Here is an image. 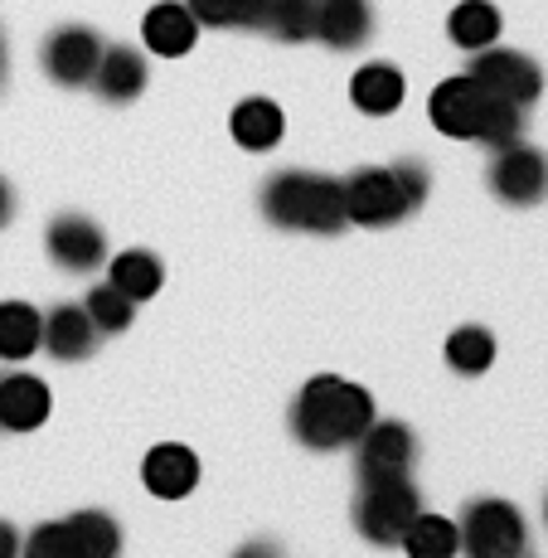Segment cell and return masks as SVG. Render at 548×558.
<instances>
[{"label":"cell","instance_id":"f546056e","mask_svg":"<svg viewBox=\"0 0 548 558\" xmlns=\"http://www.w3.org/2000/svg\"><path fill=\"white\" fill-rule=\"evenodd\" d=\"M20 549H25V539L15 534V524L10 520H0V558H15Z\"/></svg>","mask_w":548,"mask_h":558},{"label":"cell","instance_id":"44dd1931","mask_svg":"<svg viewBox=\"0 0 548 558\" xmlns=\"http://www.w3.org/2000/svg\"><path fill=\"white\" fill-rule=\"evenodd\" d=\"M45 345V316L29 302H0V364H25Z\"/></svg>","mask_w":548,"mask_h":558},{"label":"cell","instance_id":"5b68a950","mask_svg":"<svg viewBox=\"0 0 548 558\" xmlns=\"http://www.w3.org/2000/svg\"><path fill=\"white\" fill-rule=\"evenodd\" d=\"M117 549H122V530H117L112 514L78 510V514L39 524L20 554H29V558H112Z\"/></svg>","mask_w":548,"mask_h":558},{"label":"cell","instance_id":"d4e9b609","mask_svg":"<svg viewBox=\"0 0 548 558\" xmlns=\"http://www.w3.org/2000/svg\"><path fill=\"white\" fill-rule=\"evenodd\" d=\"M442 360L451 364V374L476 379V374H486L496 364V336L486 326H456L442 345Z\"/></svg>","mask_w":548,"mask_h":558},{"label":"cell","instance_id":"ba28073f","mask_svg":"<svg viewBox=\"0 0 548 558\" xmlns=\"http://www.w3.org/2000/svg\"><path fill=\"white\" fill-rule=\"evenodd\" d=\"M486 180H490V195L500 204H510V209H534V204L548 199V156L520 136V142L490 151Z\"/></svg>","mask_w":548,"mask_h":558},{"label":"cell","instance_id":"4dcf8cb0","mask_svg":"<svg viewBox=\"0 0 548 558\" xmlns=\"http://www.w3.org/2000/svg\"><path fill=\"white\" fill-rule=\"evenodd\" d=\"M10 219H15V190H10L5 180H0V229H5Z\"/></svg>","mask_w":548,"mask_h":558},{"label":"cell","instance_id":"52a82bcc","mask_svg":"<svg viewBox=\"0 0 548 558\" xmlns=\"http://www.w3.org/2000/svg\"><path fill=\"white\" fill-rule=\"evenodd\" d=\"M456 530H461V549L471 558H520L529 549V524H524L520 506H510L500 496L466 500Z\"/></svg>","mask_w":548,"mask_h":558},{"label":"cell","instance_id":"83f0119b","mask_svg":"<svg viewBox=\"0 0 548 558\" xmlns=\"http://www.w3.org/2000/svg\"><path fill=\"white\" fill-rule=\"evenodd\" d=\"M185 10L199 20V29H233L239 25V0H185Z\"/></svg>","mask_w":548,"mask_h":558},{"label":"cell","instance_id":"ffe728a7","mask_svg":"<svg viewBox=\"0 0 548 558\" xmlns=\"http://www.w3.org/2000/svg\"><path fill=\"white\" fill-rule=\"evenodd\" d=\"M229 136L243 146V151L263 156L287 136V112L272 98H243L229 112Z\"/></svg>","mask_w":548,"mask_h":558},{"label":"cell","instance_id":"7402d4cb","mask_svg":"<svg viewBox=\"0 0 548 558\" xmlns=\"http://www.w3.org/2000/svg\"><path fill=\"white\" fill-rule=\"evenodd\" d=\"M500 29H504V20L490 0H461L447 15V39L461 53H480V49L500 45Z\"/></svg>","mask_w":548,"mask_h":558},{"label":"cell","instance_id":"603a6c76","mask_svg":"<svg viewBox=\"0 0 548 558\" xmlns=\"http://www.w3.org/2000/svg\"><path fill=\"white\" fill-rule=\"evenodd\" d=\"M107 282L122 287V292L142 306L166 287V267H160V257L150 248H122L112 263H107Z\"/></svg>","mask_w":548,"mask_h":558},{"label":"cell","instance_id":"8fae6325","mask_svg":"<svg viewBox=\"0 0 548 558\" xmlns=\"http://www.w3.org/2000/svg\"><path fill=\"white\" fill-rule=\"evenodd\" d=\"M98 59H102V39H98V29H88V25H59L53 35H45V45H39V69H45V78L59 83V88H88Z\"/></svg>","mask_w":548,"mask_h":558},{"label":"cell","instance_id":"3957f363","mask_svg":"<svg viewBox=\"0 0 548 558\" xmlns=\"http://www.w3.org/2000/svg\"><path fill=\"white\" fill-rule=\"evenodd\" d=\"M340 185H345L350 223H360V229H393L413 209H423L433 180H427L423 160H393V166H360Z\"/></svg>","mask_w":548,"mask_h":558},{"label":"cell","instance_id":"8992f818","mask_svg":"<svg viewBox=\"0 0 548 558\" xmlns=\"http://www.w3.org/2000/svg\"><path fill=\"white\" fill-rule=\"evenodd\" d=\"M423 496H417L413 476H393V481H364L354 496V530L379 549H399L403 530L417 520Z\"/></svg>","mask_w":548,"mask_h":558},{"label":"cell","instance_id":"d6986e66","mask_svg":"<svg viewBox=\"0 0 548 558\" xmlns=\"http://www.w3.org/2000/svg\"><path fill=\"white\" fill-rule=\"evenodd\" d=\"M407 98V78H403V69H393V63H383V59H374V63H364V69H354V78H350V102H354V112H364V117H393L403 107Z\"/></svg>","mask_w":548,"mask_h":558},{"label":"cell","instance_id":"277c9868","mask_svg":"<svg viewBox=\"0 0 548 558\" xmlns=\"http://www.w3.org/2000/svg\"><path fill=\"white\" fill-rule=\"evenodd\" d=\"M263 219L277 229L292 233H330L345 229V185L336 175H320V170H282L263 185Z\"/></svg>","mask_w":548,"mask_h":558},{"label":"cell","instance_id":"4fadbf2b","mask_svg":"<svg viewBox=\"0 0 548 558\" xmlns=\"http://www.w3.org/2000/svg\"><path fill=\"white\" fill-rule=\"evenodd\" d=\"M45 248L63 272L83 277V272H98L107 263V233L93 219H83V214H59L45 233Z\"/></svg>","mask_w":548,"mask_h":558},{"label":"cell","instance_id":"9a60e30c","mask_svg":"<svg viewBox=\"0 0 548 558\" xmlns=\"http://www.w3.org/2000/svg\"><path fill=\"white\" fill-rule=\"evenodd\" d=\"M142 481L156 500H185L199 486V457L185 442H160L142 457Z\"/></svg>","mask_w":548,"mask_h":558},{"label":"cell","instance_id":"7c38bea8","mask_svg":"<svg viewBox=\"0 0 548 558\" xmlns=\"http://www.w3.org/2000/svg\"><path fill=\"white\" fill-rule=\"evenodd\" d=\"M53 413V393L39 374L0 369V433H39Z\"/></svg>","mask_w":548,"mask_h":558},{"label":"cell","instance_id":"1f68e13d","mask_svg":"<svg viewBox=\"0 0 548 558\" xmlns=\"http://www.w3.org/2000/svg\"><path fill=\"white\" fill-rule=\"evenodd\" d=\"M5 78H10V39L0 29V93H5Z\"/></svg>","mask_w":548,"mask_h":558},{"label":"cell","instance_id":"ac0fdd59","mask_svg":"<svg viewBox=\"0 0 548 558\" xmlns=\"http://www.w3.org/2000/svg\"><path fill=\"white\" fill-rule=\"evenodd\" d=\"M199 39V20L185 10V0H160V5L146 10L142 20V45L146 53H160V59H180L190 53Z\"/></svg>","mask_w":548,"mask_h":558},{"label":"cell","instance_id":"2e32d148","mask_svg":"<svg viewBox=\"0 0 548 558\" xmlns=\"http://www.w3.org/2000/svg\"><path fill=\"white\" fill-rule=\"evenodd\" d=\"M316 39L336 53H354L374 39L369 0H316Z\"/></svg>","mask_w":548,"mask_h":558},{"label":"cell","instance_id":"e0dca14e","mask_svg":"<svg viewBox=\"0 0 548 558\" xmlns=\"http://www.w3.org/2000/svg\"><path fill=\"white\" fill-rule=\"evenodd\" d=\"M146 78H150V69H146V53L142 49L102 45V59H98V69H93L88 88L98 93L102 102H132V98H142V93H146Z\"/></svg>","mask_w":548,"mask_h":558},{"label":"cell","instance_id":"5bb4252c","mask_svg":"<svg viewBox=\"0 0 548 558\" xmlns=\"http://www.w3.org/2000/svg\"><path fill=\"white\" fill-rule=\"evenodd\" d=\"M102 330L93 326V316L83 311V302H59L53 311H45V355H53L59 364H83L98 350Z\"/></svg>","mask_w":548,"mask_h":558},{"label":"cell","instance_id":"9c48e42d","mask_svg":"<svg viewBox=\"0 0 548 558\" xmlns=\"http://www.w3.org/2000/svg\"><path fill=\"white\" fill-rule=\"evenodd\" d=\"M417 466V433L407 423L393 417H374L364 427V437L354 442V476L364 481H393V476H413Z\"/></svg>","mask_w":548,"mask_h":558},{"label":"cell","instance_id":"484cf974","mask_svg":"<svg viewBox=\"0 0 548 558\" xmlns=\"http://www.w3.org/2000/svg\"><path fill=\"white\" fill-rule=\"evenodd\" d=\"M263 29L282 45H306L316 39V0H272Z\"/></svg>","mask_w":548,"mask_h":558},{"label":"cell","instance_id":"cb8c5ba5","mask_svg":"<svg viewBox=\"0 0 548 558\" xmlns=\"http://www.w3.org/2000/svg\"><path fill=\"white\" fill-rule=\"evenodd\" d=\"M399 549L407 558H451L461 549V530H456V520H447V514L417 510V520L403 530Z\"/></svg>","mask_w":548,"mask_h":558},{"label":"cell","instance_id":"4316f807","mask_svg":"<svg viewBox=\"0 0 548 558\" xmlns=\"http://www.w3.org/2000/svg\"><path fill=\"white\" fill-rule=\"evenodd\" d=\"M83 311L93 316V326H98L102 336H122V330L136 320V302L122 292V287H112V282L93 287V292L83 296Z\"/></svg>","mask_w":548,"mask_h":558},{"label":"cell","instance_id":"7a4b0ae2","mask_svg":"<svg viewBox=\"0 0 548 558\" xmlns=\"http://www.w3.org/2000/svg\"><path fill=\"white\" fill-rule=\"evenodd\" d=\"M427 117L451 142H480L490 151L524 136V107L486 93L471 73H451V78L437 83L433 98H427Z\"/></svg>","mask_w":548,"mask_h":558},{"label":"cell","instance_id":"6da1fadb","mask_svg":"<svg viewBox=\"0 0 548 558\" xmlns=\"http://www.w3.org/2000/svg\"><path fill=\"white\" fill-rule=\"evenodd\" d=\"M374 393L340 374H316L292 399V437L310 452H345L374 423Z\"/></svg>","mask_w":548,"mask_h":558},{"label":"cell","instance_id":"d6a6232c","mask_svg":"<svg viewBox=\"0 0 548 558\" xmlns=\"http://www.w3.org/2000/svg\"><path fill=\"white\" fill-rule=\"evenodd\" d=\"M544 520H548V496H544Z\"/></svg>","mask_w":548,"mask_h":558},{"label":"cell","instance_id":"f1b7e54d","mask_svg":"<svg viewBox=\"0 0 548 558\" xmlns=\"http://www.w3.org/2000/svg\"><path fill=\"white\" fill-rule=\"evenodd\" d=\"M267 5H272V0H239V25L243 29H263V20H267Z\"/></svg>","mask_w":548,"mask_h":558},{"label":"cell","instance_id":"30bf717a","mask_svg":"<svg viewBox=\"0 0 548 558\" xmlns=\"http://www.w3.org/2000/svg\"><path fill=\"white\" fill-rule=\"evenodd\" d=\"M466 73L486 93H496V98L520 102L524 112H529V107L539 102V93H544V69H539V63H534L529 53L504 49V45H490V49L471 53V69Z\"/></svg>","mask_w":548,"mask_h":558}]
</instances>
